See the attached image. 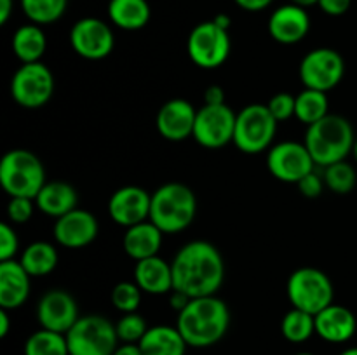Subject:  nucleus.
<instances>
[{
	"label": "nucleus",
	"mask_w": 357,
	"mask_h": 355,
	"mask_svg": "<svg viewBox=\"0 0 357 355\" xmlns=\"http://www.w3.org/2000/svg\"><path fill=\"white\" fill-rule=\"evenodd\" d=\"M70 45L77 56L89 61H100L114 52L115 35L108 23L98 17H82L70 30Z\"/></svg>",
	"instance_id": "ddd939ff"
},
{
	"label": "nucleus",
	"mask_w": 357,
	"mask_h": 355,
	"mask_svg": "<svg viewBox=\"0 0 357 355\" xmlns=\"http://www.w3.org/2000/svg\"><path fill=\"white\" fill-rule=\"evenodd\" d=\"M20 6L30 23L44 26L61 19L68 7V0H20Z\"/></svg>",
	"instance_id": "7c9ffc66"
},
{
	"label": "nucleus",
	"mask_w": 357,
	"mask_h": 355,
	"mask_svg": "<svg viewBox=\"0 0 357 355\" xmlns=\"http://www.w3.org/2000/svg\"><path fill=\"white\" fill-rule=\"evenodd\" d=\"M58 249L54 244L45 242V240L31 242L30 246L24 247L20 258V263L30 274V277H45V275L52 274L58 267Z\"/></svg>",
	"instance_id": "cd10ccee"
},
{
	"label": "nucleus",
	"mask_w": 357,
	"mask_h": 355,
	"mask_svg": "<svg viewBox=\"0 0 357 355\" xmlns=\"http://www.w3.org/2000/svg\"><path fill=\"white\" fill-rule=\"evenodd\" d=\"M286 294L293 308L317 315L335 303V285L319 268L302 267L289 275Z\"/></svg>",
	"instance_id": "423d86ee"
},
{
	"label": "nucleus",
	"mask_w": 357,
	"mask_h": 355,
	"mask_svg": "<svg viewBox=\"0 0 357 355\" xmlns=\"http://www.w3.org/2000/svg\"><path fill=\"white\" fill-rule=\"evenodd\" d=\"M30 274L20 261H0V308L16 310L30 298Z\"/></svg>",
	"instance_id": "412c9836"
},
{
	"label": "nucleus",
	"mask_w": 357,
	"mask_h": 355,
	"mask_svg": "<svg viewBox=\"0 0 357 355\" xmlns=\"http://www.w3.org/2000/svg\"><path fill=\"white\" fill-rule=\"evenodd\" d=\"M10 96L26 110H37L51 101L56 89V80L51 70L42 61L24 63L10 79Z\"/></svg>",
	"instance_id": "1a4fd4ad"
},
{
	"label": "nucleus",
	"mask_w": 357,
	"mask_h": 355,
	"mask_svg": "<svg viewBox=\"0 0 357 355\" xmlns=\"http://www.w3.org/2000/svg\"><path fill=\"white\" fill-rule=\"evenodd\" d=\"M323 178L328 190H331L337 195L351 194L357 183V173L354 166H351L347 160H342V162L324 167Z\"/></svg>",
	"instance_id": "473e14b6"
},
{
	"label": "nucleus",
	"mask_w": 357,
	"mask_h": 355,
	"mask_svg": "<svg viewBox=\"0 0 357 355\" xmlns=\"http://www.w3.org/2000/svg\"><path fill=\"white\" fill-rule=\"evenodd\" d=\"M114 355H143L138 343H122L115 348Z\"/></svg>",
	"instance_id": "c03bdc74"
},
{
	"label": "nucleus",
	"mask_w": 357,
	"mask_h": 355,
	"mask_svg": "<svg viewBox=\"0 0 357 355\" xmlns=\"http://www.w3.org/2000/svg\"><path fill=\"white\" fill-rule=\"evenodd\" d=\"M14 9V0H0V24H6L9 21Z\"/></svg>",
	"instance_id": "a18cd8bd"
},
{
	"label": "nucleus",
	"mask_w": 357,
	"mask_h": 355,
	"mask_svg": "<svg viewBox=\"0 0 357 355\" xmlns=\"http://www.w3.org/2000/svg\"><path fill=\"white\" fill-rule=\"evenodd\" d=\"M79 204L77 190L66 181H47L35 197V205L45 216L58 219L73 211Z\"/></svg>",
	"instance_id": "b1692460"
},
{
	"label": "nucleus",
	"mask_w": 357,
	"mask_h": 355,
	"mask_svg": "<svg viewBox=\"0 0 357 355\" xmlns=\"http://www.w3.org/2000/svg\"><path fill=\"white\" fill-rule=\"evenodd\" d=\"M35 198L28 197H10L7 204V218L14 225H24L31 219L35 211Z\"/></svg>",
	"instance_id": "c9c22d12"
},
{
	"label": "nucleus",
	"mask_w": 357,
	"mask_h": 355,
	"mask_svg": "<svg viewBox=\"0 0 357 355\" xmlns=\"http://www.w3.org/2000/svg\"><path fill=\"white\" fill-rule=\"evenodd\" d=\"M79 317L75 298L65 289H51L37 303V320L42 329L66 334Z\"/></svg>",
	"instance_id": "2eb2a0df"
},
{
	"label": "nucleus",
	"mask_w": 357,
	"mask_h": 355,
	"mask_svg": "<svg viewBox=\"0 0 357 355\" xmlns=\"http://www.w3.org/2000/svg\"><path fill=\"white\" fill-rule=\"evenodd\" d=\"M230 49L229 30L220 28L213 19L199 23L188 35L187 54L202 70L220 68L229 59Z\"/></svg>",
	"instance_id": "9d476101"
},
{
	"label": "nucleus",
	"mask_w": 357,
	"mask_h": 355,
	"mask_svg": "<svg viewBox=\"0 0 357 355\" xmlns=\"http://www.w3.org/2000/svg\"><path fill=\"white\" fill-rule=\"evenodd\" d=\"M100 225L93 212L75 207L58 218L52 226V235L66 249H84L96 240Z\"/></svg>",
	"instance_id": "f3484780"
},
{
	"label": "nucleus",
	"mask_w": 357,
	"mask_h": 355,
	"mask_svg": "<svg viewBox=\"0 0 357 355\" xmlns=\"http://www.w3.org/2000/svg\"><path fill=\"white\" fill-rule=\"evenodd\" d=\"M295 100V117L307 127L330 115V101H328V94L323 90L303 87V90L296 94Z\"/></svg>",
	"instance_id": "c85d7f7f"
},
{
	"label": "nucleus",
	"mask_w": 357,
	"mask_h": 355,
	"mask_svg": "<svg viewBox=\"0 0 357 355\" xmlns=\"http://www.w3.org/2000/svg\"><path fill=\"white\" fill-rule=\"evenodd\" d=\"M197 216V197L187 184L171 183L162 184L152 194L150 221L164 233L174 235L194 223Z\"/></svg>",
	"instance_id": "20e7f679"
},
{
	"label": "nucleus",
	"mask_w": 357,
	"mask_h": 355,
	"mask_svg": "<svg viewBox=\"0 0 357 355\" xmlns=\"http://www.w3.org/2000/svg\"><path fill=\"white\" fill-rule=\"evenodd\" d=\"M295 104L296 100L289 93H278L268 100L267 108L271 110L272 117L278 122H284L288 118L295 117Z\"/></svg>",
	"instance_id": "e433bc0d"
},
{
	"label": "nucleus",
	"mask_w": 357,
	"mask_h": 355,
	"mask_svg": "<svg viewBox=\"0 0 357 355\" xmlns=\"http://www.w3.org/2000/svg\"><path fill=\"white\" fill-rule=\"evenodd\" d=\"M13 52L21 63H38L47 49V37L40 24L28 23L17 28L13 35Z\"/></svg>",
	"instance_id": "bb28decb"
},
{
	"label": "nucleus",
	"mask_w": 357,
	"mask_h": 355,
	"mask_svg": "<svg viewBox=\"0 0 357 355\" xmlns=\"http://www.w3.org/2000/svg\"><path fill=\"white\" fill-rule=\"evenodd\" d=\"M162 237L164 233L149 219V221L131 226V228H126L122 247L131 260L142 261L159 254Z\"/></svg>",
	"instance_id": "5701e85b"
},
{
	"label": "nucleus",
	"mask_w": 357,
	"mask_h": 355,
	"mask_svg": "<svg viewBox=\"0 0 357 355\" xmlns=\"http://www.w3.org/2000/svg\"><path fill=\"white\" fill-rule=\"evenodd\" d=\"M195 117H197V110L190 101L174 97V100L166 101L157 111V131L167 141H185L194 134Z\"/></svg>",
	"instance_id": "a211bd4d"
},
{
	"label": "nucleus",
	"mask_w": 357,
	"mask_h": 355,
	"mask_svg": "<svg viewBox=\"0 0 357 355\" xmlns=\"http://www.w3.org/2000/svg\"><path fill=\"white\" fill-rule=\"evenodd\" d=\"M169 301H171V306H173L174 310H176V312H181V310L185 308V306L188 305V303H190V296H187L185 294V292H181V291H171L169 292Z\"/></svg>",
	"instance_id": "37998d69"
},
{
	"label": "nucleus",
	"mask_w": 357,
	"mask_h": 355,
	"mask_svg": "<svg viewBox=\"0 0 357 355\" xmlns=\"http://www.w3.org/2000/svg\"><path fill=\"white\" fill-rule=\"evenodd\" d=\"M173 289L190 298L213 296L225 281V261L218 247L208 240L185 244L171 261Z\"/></svg>",
	"instance_id": "f257e3e1"
},
{
	"label": "nucleus",
	"mask_w": 357,
	"mask_h": 355,
	"mask_svg": "<svg viewBox=\"0 0 357 355\" xmlns=\"http://www.w3.org/2000/svg\"><path fill=\"white\" fill-rule=\"evenodd\" d=\"M107 10L112 23L126 31L142 30L149 24L152 16L146 0H110Z\"/></svg>",
	"instance_id": "a878e982"
},
{
	"label": "nucleus",
	"mask_w": 357,
	"mask_h": 355,
	"mask_svg": "<svg viewBox=\"0 0 357 355\" xmlns=\"http://www.w3.org/2000/svg\"><path fill=\"white\" fill-rule=\"evenodd\" d=\"M296 187H298L300 194H302L303 197L317 198L321 194H323L326 184H324V178H321L316 171H312V173L307 174L303 180H300L298 183H296Z\"/></svg>",
	"instance_id": "58836bf2"
},
{
	"label": "nucleus",
	"mask_w": 357,
	"mask_h": 355,
	"mask_svg": "<svg viewBox=\"0 0 357 355\" xmlns=\"http://www.w3.org/2000/svg\"><path fill=\"white\" fill-rule=\"evenodd\" d=\"M45 183L44 164L30 150H9L0 159V184L9 197L35 198Z\"/></svg>",
	"instance_id": "39448f33"
},
{
	"label": "nucleus",
	"mask_w": 357,
	"mask_h": 355,
	"mask_svg": "<svg viewBox=\"0 0 357 355\" xmlns=\"http://www.w3.org/2000/svg\"><path fill=\"white\" fill-rule=\"evenodd\" d=\"M340 355H357V347H351V348H345Z\"/></svg>",
	"instance_id": "8fccbe9b"
},
{
	"label": "nucleus",
	"mask_w": 357,
	"mask_h": 355,
	"mask_svg": "<svg viewBox=\"0 0 357 355\" xmlns=\"http://www.w3.org/2000/svg\"><path fill=\"white\" fill-rule=\"evenodd\" d=\"M352 157H354V160L357 162V138H356V143H354V148H352Z\"/></svg>",
	"instance_id": "3c124183"
},
{
	"label": "nucleus",
	"mask_w": 357,
	"mask_h": 355,
	"mask_svg": "<svg viewBox=\"0 0 357 355\" xmlns=\"http://www.w3.org/2000/svg\"><path fill=\"white\" fill-rule=\"evenodd\" d=\"M20 251V239L10 223L0 225V261L14 260L16 253Z\"/></svg>",
	"instance_id": "4c0bfd02"
},
{
	"label": "nucleus",
	"mask_w": 357,
	"mask_h": 355,
	"mask_svg": "<svg viewBox=\"0 0 357 355\" xmlns=\"http://www.w3.org/2000/svg\"><path fill=\"white\" fill-rule=\"evenodd\" d=\"M267 167L275 180L296 184L307 174L316 171V162L305 143L281 141L268 150Z\"/></svg>",
	"instance_id": "4468645a"
},
{
	"label": "nucleus",
	"mask_w": 357,
	"mask_h": 355,
	"mask_svg": "<svg viewBox=\"0 0 357 355\" xmlns=\"http://www.w3.org/2000/svg\"><path fill=\"white\" fill-rule=\"evenodd\" d=\"M213 21H215L220 28H223V30H229L230 24H232V19H230L227 14H216V16L213 17Z\"/></svg>",
	"instance_id": "de8ad7c7"
},
{
	"label": "nucleus",
	"mask_w": 357,
	"mask_h": 355,
	"mask_svg": "<svg viewBox=\"0 0 357 355\" xmlns=\"http://www.w3.org/2000/svg\"><path fill=\"white\" fill-rule=\"evenodd\" d=\"M316 319V334L328 343H347L357 331V319L347 306L331 303L321 310Z\"/></svg>",
	"instance_id": "aec40b11"
},
{
	"label": "nucleus",
	"mask_w": 357,
	"mask_h": 355,
	"mask_svg": "<svg viewBox=\"0 0 357 355\" xmlns=\"http://www.w3.org/2000/svg\"><path fill=\"white\" fill-rule=\"evenodd\" d=\"M289 2L291 3H296V6H300V7H310V6H317V2H319V0H289Z\"/></svg>",
	"instance_id": "09e8293b"
},
{
	"label": "nucleus",
	"mask_w": 357,
	"mask_h": 355,
	"mask_svg": "<svg viewBox=\"0 0 357 355\" xmlns=\"http://www.w3.org/2000/svg\"><path fill=\"white\" fill-rule=\"evenodd\" d=\"M281 333L289 343H305L312 334H316V319L312 313L291 308L282 317Z\"/></svg>",
	"instance_id": "2f4dec72"
},
{
	"label": "nucleus",
	"mask_w": 357,
	"mask_h": 355,
	"mask_svg": "<svg viewBox=\"0 0 357 355\" xmlns=\"http://www.w3.org/2000/svg\"><path fill=\"white\" fill-rule=\"evenodd\" d=\"M142 294L143 291L139 285L132 282H119L114 289H112V305L122 313H132L139 308L142 305Z\"/></svg>",
	"instance_id": "72a5a7b5"
},
{
	"label": "nucleus",
	"mask_w": 357,
	"mask_h": 355,
	"mask_svg": "<svg viewBox=\"0 0 357 355\" xmlns=\"http://www.w3.org/2000/svg\"><path fill=\"white\" fill-rule=\"evenodd\" d=\"M345 75V61L338 51L331 47L312 49L303 56L298 66V77L303 87L328 93L342 82Z\"/></svg>",
	"instance_id": "9b49d317"
},
{
	"label": "nucleus",
	"mask_w": 357,
	"mask_h": 355,
	"mask_svg": "<svg viewBox=\"0 0 357 355\" xmlns=\"http://www.w3.org/2000/svg\"><path fill=\"white\" fill-rule=\"evenodd\" d=\"M241 9L250 10V13H260V10L267 9L274 0H234Z\"/></svg>",
	"instance_id": "79ce46f5"
},
{
	"label": "nucleus",
	"mask_w": 357,
	"mask_h": 355,
	"mask_svg": "<svg viewBox=\"0 0 357 355\" xmlns=\"http://www.w3.org/2000/svg\"><path fill=\"white\" fill-rule=\"evenodd\" d=\"M152 194L136 184H128L112 194L108 200V214L117 225L124 228L139 225L150 219Z\"/></svg>",
	"instance_id": "dca6fc26"
},
{
	"label": "nucleus",
	"mask_w": 357,
	"mask_h": 355,
	"mask_svg": "<svg viewBox=\"0 0 357 355\" xmlns=\"http://www.w3.org/2000/svg\"><path fill=\"white\" fill-rule=\"evenodd\" d=\"M135 282L143 292L153 296L169 294L173 291V270L171 263L157 254L146 260L136 261Z\"/></svg>",
	"instance_id": "4be33fe9"
},
{
	"label": "nucleus",
	"mask_w": 357,
	"mask_h": 355,
	"mask_svg": "<svg viewBox=\"0 0 357 355\" xmlns=\"http://www.w3.org/2000/svg\"><path fill=\"white\" fill-rule=\"evenodd\" d=\"M237 113L229 104H202L195 117L192 138L208 150H218L234 143Z\"/></svg>",
	"instance_id": "f8f14e48"
},
{
	"label": "nucleus",
	"mask_w": 357,
	"mask_h": 355,
	"mask_svg": "<svg viewBox=\"0 0 357 355\" xmlns=\"http://www.w3.org/2000/svg\"><path fill=\"white\" fill-rule=\"evenodd\" d=\"M317 6L321 7V10H323L324 14L337 17L344 16V14L351 9L352 0H319Z\"/></svg>",
	"instance_id": "ea45409f"
},
{
	"label": "nucleus",
	"mask_w": 357,
	"mask_h": 355,
	"mask_svg": "<svg viewBox=\"0 0 357 355\" xmlns=\"http://www.w3.org/2000/svg\"><path fill=\"white\" fill-rule=\"evenodd\" d=\"M279 122L272 117L267 104L251 103L237 113L234 145L248 155H258L271 150Z\"/></svg>",
	"instance_id": "0eeeda50"
},
{
	"label": "nucleus",
	"mask_w": 357,
	"mask_h": 355,
	"mask_svg": "<svg viewBox=\"0 0 357 355\" xmlns=\"http://www.w3.org/2000/svg\"><path fill=\"white\" fill-rule=\"evenodd\" d=\"M303 143L316 166L328 167L351 155L356 143L354 127L342 115L330 113L307 127Z\"/></svg>",
	"instance_id": "7ed1b4c3"
},
{
	"label": "nucleus",
	"mask_w": 357,
	"mask_h": 355,
	"mask_svg": "<svg viewBox=\"0 0 357 355\" xmlns=\"http://www.w3.org/2000/svg\"><path fill=\"white\" fill-rule=\"evenodd\" d=\"M204 104H225V90L220 86H209L204 90Z\"/></svg>",
	"instance_id": "a19ab883"
},
{
	"label": "nucleus",
	"mask_w": 357,
	"mask_h": 355,
	"mask_svg": "<svg viewBox=\"0 0 357 355\" xmlns=\"http://www.w3.org/2000/svg\"><path fill=\"white\" fill-rule=\"evenodd\" d=\"M138 345L143 355H185L188 347L178 327L162 324L149 327Z\"/></svg>",
	"instance_id": "393cba45"
},
{
	"label": "nucleus",
	"mask_w": 357,
	"mask_h": 355,
	"mask_svg": "<svg viewBox=\"0 0 357 355\" xmlns=\"http://www.w3.org/2000/svg\"><path fill=\"white\" fill-rule=\"evenodd\" d=\"M65 336L70 355H114L119 347L115 324L98 313L79 317Z\"/></svg>",
	"instance_id": "6e6552de"
},
{
	"label": "nucleus",
	"mask_w": 357,
	"mask_h": 355,
	"mask_svg": "<svg viewBox=\"0 0 357 355\" xmlns=\"http://www.w3.org/2000/svg\"><path fill=\"white\" fill-rule=\"evenodd\" d=\"M115 329H117L119 341H122V343H139L149 331V326L139 313L132 312L124 313L115 324Z\"/></svg>",
	"instance_id": "f704fd0d"
},
{
	"label": "nucleus",
	"mask_w": 357,
	"mask_h": 355,
	"mask_svg": "<svg viewBox=\"0 0 357 355\" xmlns=\"http://www.w3.org/2000/svg\"><path fill=\"white\" fill-rule=\"evenodd\" d=\"M296 355H314V354H307V352H303V354H296Z\"/></svg>",
	"instance_id": "603ef678"
},
{
	"label": "nucleus",
	"mask_w": 357,
	"mask_h": 355,
	"mask_svg": "<svg viewBox=\"0 0 357 355\" xmlns=\"http://www.w3.org/2000/svg\"><path fill=\"white\" fill-rule=\"evenodd\" d=\"M24 355H70L66 336L49 329H38L28 336L23 347Z\"/></svg>",
	"instance_id": "c756f323"
},
{
	"label": "nucleus",
	"mask_w": 357,
	"mask_h": 355,
	"mask_svg": "<svg viewBox=\"0 0 357 355\" xmlns=\"http://www.w3.org/2000/svg\"><path fill=\"white\" fill-rule=\"evenodd\" d=\"M10 329V317L9 310L0 308V338H6Z\"/></svg>",
	"instance_id": "49530a36"
},
{
	"label": "nucleus",
	"mask_w": 357,
	"mask_h": 355,
	"mask_svg": "<svg viewBox=\"0 0 357 355\" xmlns=\"http://www.w3.org/2000/svg\"><path fill=\"white\" fill-rule=\"evenodd\" d=\"M310 31V16L305 7L284 3L268 17V33L278 44L293 45L302 42Z\"/></svg>",
	"instance_id": "6ab92c4d"
},
{
	"label": "nucleus",
	"mask_w": 357,
	"mask_h": 355,
	"mask_svg": "<svg viewBox=\"0 0 357 355\" xmlns=\"http://www.w3.org/2000/svg\"><path fill=\"white\" fill-rule=\"evenodd\" d=\"M230 326V310L218 296L192 298L178 312L176 327L188 347L208 348L223 340Z\"/></svg>",
	"instance_id": "f03ea898"
}]
</instances>
